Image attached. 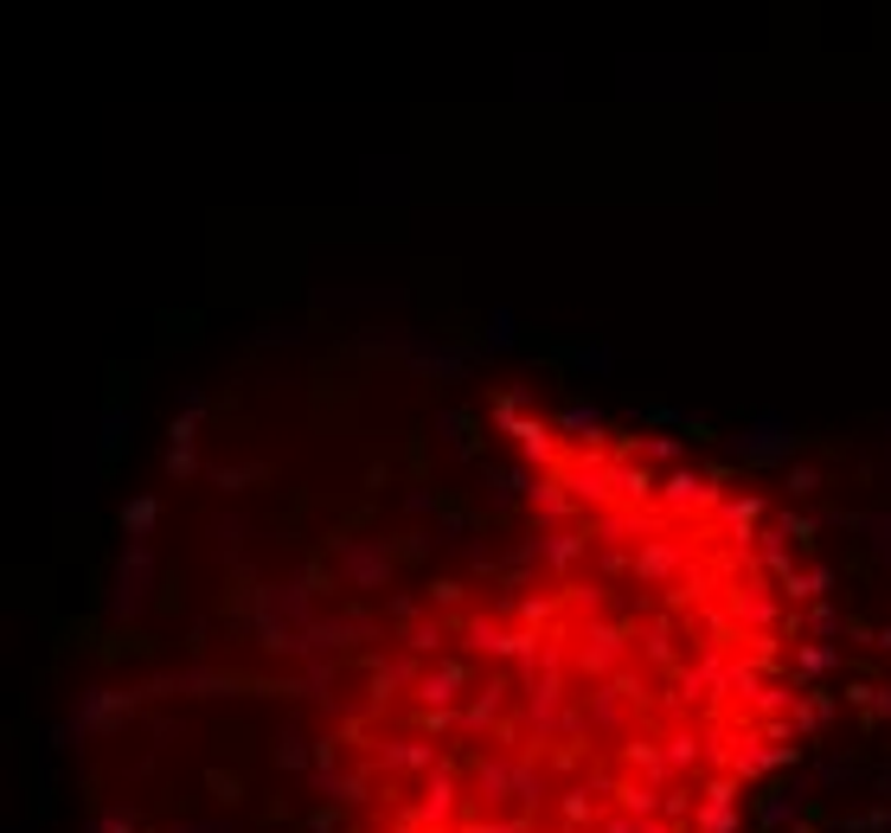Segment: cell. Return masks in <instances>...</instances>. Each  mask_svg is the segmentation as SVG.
<instances>
[{"instance_id":"cell-24","label":"cell","mask_w":891,"mask_h":833,"mask_svg":"<svg viewBox=\"0 0 891 833\" xmlns=\"http://www.w3.org/2000/svg\"><path fill=\"white\" fill-rule=\"evenodd\" d=\"M757 513H763V507H757V500H738V507H725V520H732V526H750V520H757Z\"/></svg>"},{"instance_id":"cell-23","label":"cell","mask_w":891,"mask_h":833,"mask_svg":"<svg viewBox=\"0 0 891 833\" xmlns=\"http://www.w3.org/2000/svg\"><path fill=\"white\" fill-rule=\"evenodd\" d=\"M167 475H180V481H186V475H199V455H193V449H167Z\"/></svg>"},{"instance_id":"cell-1","label":"cell","mask_w":891,"mask_h":833,"mask_svg":"<svg viewBox=\"0 0 891 833\" xmlns=\"http://www.w3.org/2000/svg\"><path fill=\"white\" fill-rule=\"evenodd\" d=\"M148 590H154V552L142 538H129L122 565H116V590H110V615L116 622H135L148 609Z\"/></svg>"},{"instance_id":"cell-22","label":"cell","mask_w":891,"mask_h":833,"mask_svg":"<svg viewBox=\"0 0 891 833\" xmlns=\"http://www.w3.org/2000/svg\"><path fill=\"white\" fill-rule=\"evenodd\" d=\"M795 667H802V674H827V667H834V647H802Z\"/></svg>"},{"instance_id":"cell-21","label":"cell","mask_w":891,"mask_h":833,"mask_svg":"<svg viewBox=\"0 0 891 833\" xmlns=\"http://www.w3.org/2000/svg\"><path fill=\"white\" fill-rule=\"evenodd\" d=\"M487 346H514V314H507V308L487 314Z\"/></svg>"},{"instance_id":"cell-13","label":"cell","mask_w":891,"mask_h":833,"mask_svg":"<svg viewBox=\"0 0 891 833\" xmlns=\"http://www.w3.org/2000/svg\"><path fill=\"white\" fill-rule=\"evenodd\" d=\"M154 520H161V500H154V493H135V500L122 507V532H129V538H142V545H148Z\"/></svg>"},{"instance_id":"cell-16","label":"cell","mask_w":891,"mask_h":833,"mask_svg":"<svg viewBox=\"0 0 891 833\" xmlns=\"http://www.w3.org/2000/svg\"><path fill=\"white\" fill-rule=\"evenodd\" d=\"M827 584H834V570H827V565L802 570V577H795V570H789V577H782V590H789V597H795V603H802V597H821V590H827Z\"/></svg>"},{"instance_id":"cell-5","label":"cell","mask_w":891,"mask_h":833,"mask_svg":"<svg viewBox=\"0 0 891 833\" xmlns=\"http://www.w3.org/2000/svg\"><path fill=\"white\" fill-rule=\"evenodd\" d=\"M693 833H738V782H712L706 789V808L693 814Z\"/></svg>"},{"instance_id":"cell-19","label":"cell","mask_w":891,"mask_h":833,"mask_svg":"<svg viewBox=\"0 0 891 833\" xmlns=\"http://www.w3.org/2000/svg\"><path fill=\"white\" fill-rule=\"evenodd\" d=\"M276 763H283V769H301V763H308V751H301V731H283V737H276Z\"/></svg>"},{"instance_id":"cell-9","label":"cell","mask_w":891,"mask_h":833,"mask_svg":"<svg viewBox=\"0 0 891 833\" xmlns=\"http://www.w3.org/2000/svg\"><path fill=\"white\" fill-rule=\"evenodd\" d=\"M584 642H591V647H584V674H596V680H603V674L623 660V635H616V629H591Z\"/></svg>"},{"instance_id":"cell-26","label":"cell","mask_w":891,"mask_h":833,"mask_svg":"<svg viewBox=\"0 0 891 833\" xmlns=\"http://www.w3.org/2000/svg\"><path fill=\"white\" fill-rule=\"evenodd\" d=\"M103 430H110V436H103V455H116V449H122V411L103 416Z\"/></svg>"},{"instance_id":"cell-11","label":"cell","mask_w":891,"mask_h":833,"mask_svg":"<svg viewBox=\"0 0 891 833\" xmlns=\"http://www.w3.org/2000/svg\"><path fill=\"white\" fill-rule=\"evenodd\" d=\"M449 814H455V782L437 769V776H430V789H424V801H417V821H430V828H437V821H449Z\"/></svg>"},{"instance_id":"cell-6","label":"cell","mask_w":891,"mask_h":833,"mask_svg":"<svg viewBox=\"0 0 891 833\" xmlns=\"http://www.w3.org/2000/svg\"><path fill=\"white\" fill-rule=\"evenodd\" d=\"M661 500H668L673 513H686V507H712V500H718V481H712V475H693V468H673Z\"/></svg>"},{"instance_id":"cell-10","label":"cell","mask_w":891,"mask_h":833,"mask_svg":"<svg viewBox=\"0 0 891 833\" xmlns=\"http://www.w3.org/2000/svg\"><path fill=\"white\" fill-rule=\"evenodd\" d=\"M732 609H738V622H750V629H770V622H777V609H782V597H777V590H763V584H750Z\"/></svg>"},{"instance_id":"cell-17","label":"cell","mask_w":891,"mask_h":833,"mask_svg":"<svg viewBox=\"0 0 891 833\" xmlns=\"http://www.w3.org/2000/svg\"><path fill=\"white\" fill-rule=\"evenodd\" d=\"M514 436H520L526 462H552V436H546V423H514Z\"/></svg>"},{"instance_id":"cell-7","label":"cell","mask_w":891,"mask_h":833,"mask_svg":"<svg viewBox=\"0 0 891 833\" xmlns=\"http://www.w3.org/2000/svg\"><path fill=\"white\" fill-rule=\"evenodd\" d=\"M462 680H469V674H462L455 660H443V667H430V674H417V699H424V706H455V699H462L455 686H462Z\"/></svg>"},{"instance_id":"cell-25","label":"cell","mask_w":891,"mask_h":833,"mask_svg":"<svg viewBox=\"0 0 891 833\" xmlns=\"http://www.w3.org/2000/svg\"><path fill=\"white\" fill-rule=\"evenodd\" d=\"M815 488H821L815 468H789V493H815Z\"/></svg>"},{"instance_id":"cell-14","label":"cell","mask_w":891,"mask_h":833,"mask_svg":"<svg viewBox=\"0 0 891 833\" xmlns=\"http://www.w3.org/2000/svg\"><path fill=\"white\" fill-rule=\"evenodd\" d=\"M673 565H680V545H673V538H654V545L635 552V570H641V577H668Z\"/></svg>"},{"instance_id":"cell-2","label":"cell","mask_w":891,"mask_h":833,"mask_svg":"<svg viewBox=\"0 0 891 833\" xmlns=\"http://www.w3.org/2000/svg\"><path fill=\"white\" fill-rule=\"evenodd\" d=\"M795 423L782 411H763V416H750L744 423V436H738V455L750 462V468H777V462H795Z\"/></svg>"},{"instance_id":"cell-18","label":"cell","mask_w":891,"mask_h":833,"mask_svg":"<svg viewBox=\"0 0 891 833\" xmlns=\"http://www.w3.org/2000/svg\"><path fill=\"white\" fill-rule=\"evenodd\" d=\"M558 423H564L571 436H603V416H596V411H584V404H571V411L558 416Z\"/></svg>"},{"instance_id":"cell-12","label":"cell","mask_w":891,"mask_h":833,"mask_svg":"<svg viewBox=\"0 0 891 833\" xmlns=\"http://www.w3.org/2000/svg\"><path fill=\"white\" fill-rule=\"evenodd\" d=\"M840 520L872 538V558H879V565H891V513H840Z\"/></svg>"},{"instance_id":"cell-8","label":"cell","mask_w":891,"mask_h":833,"mask_svg":"<svg viewBox=\"0 0 891 833\" xmlns=\"http://www.w3.org/2000/svg\"><path fill=\"white\" fill-rule=\"evenodd\" d=\"M802 796H809V789L795 782V789H770V796L757 801V821H763V833L789 828V821H795V808H802Z\"/></svg>"},{"instance_id":"cell-15","label":"cell","mask_w":891,"mask_h":833,"mask_svg":"<svg viewBox=\"0 0 891 833\" xmlns=\"http://www.w3.org/2000/svg\"><path fill=\"white\" fill-rule=\"evenodd\" d=\"M648 493H654V475H648V468H635V462H616V500L635 507V500H648Z\"/></svg>"},{"instance_id":"cell-20","label":"cell","mask_w":891,"mask_h":833,"mask_svg":"<svg viewBox=\"0 0 891 833\" xmlns=\"http://www.w3.org/2000/svg\"><path fill=\"white\" fill-rule=\"evenodd\" d=\"M686 763H700V744L680 731V737H668V769H686Z\"/></svg>"},{"instance_id":"cell-28","label":"cell","mask_w":891,"mask_h":833,"mask_svg":"<svg viewBox=\"0 0 891 833\" xmlns=\"http://www.w3.org/2000/svg\"><path fill=\"white\" fill-rule=\"evenodd\" d=\"M180 833H224V821H186Z\"/></svg>"},{"instance_id":"cell-4","label":"cell","mask_w":891,"mask_h":833,"mask_svg":"<svg viewBox=\"0 0 891 833\" xmlns=\"http://www.w3.org/2000/svg\"><path fill=\"white\" fill-rule=\"evenodd\" d=\"M340 570H346L353 590H385V577H392L385 538H353V545H340Z\"/></svg>"},{"instance_id":"cell-27","label":"cell","mask_w":891,"mask_h":833,"mask_svg":"<svg viewBox=\"0 0 891 833\" xmlns=\"http://www.w3.org/2000/svg\"><path fill=\"white\" fill-rule=\"evenodd\" d=\"M578 359H584V366H591V373H609V346H584V353H578Z\"/></svg>"},{"instance_id":"cell-3","label":"cell","mask_w":891,"mask_h":833,"mask_svg":"<svg viewBox=\"0 0 891 833\" xmlns=\"http://www.w3.org/2000/svg\"><path fill=\"white\" fill-rule=\"evenodd\" d=\"M122 712H135V692H103V686H97V692H84L77 719H72V724H58L52 737H58V744H72V737H84V731H110Z\"/></svg>"}]
</instances>
